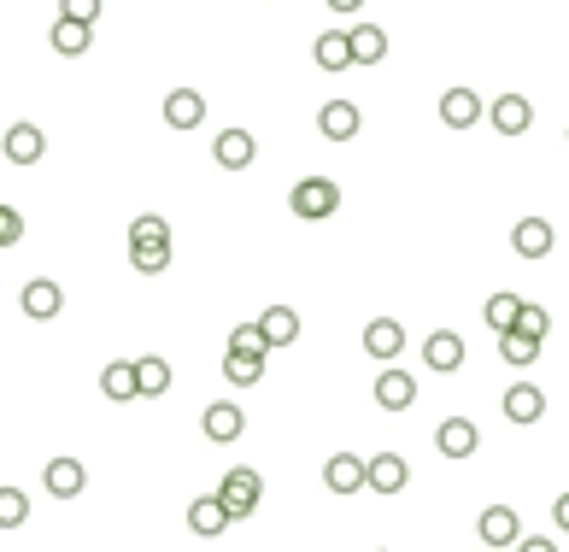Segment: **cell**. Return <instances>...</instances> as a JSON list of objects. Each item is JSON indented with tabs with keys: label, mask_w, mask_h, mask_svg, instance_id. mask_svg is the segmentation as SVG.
Instances as JSON below:
<instances>
[{
	"label": "cell",
	"mask_w": 569,
	"mask_h": 552,
	"mask_svg": "<svg viewBox=\"0 0 569 552\" xmlns=\"http://www.w3.org/2000/svg\"><path fill=\"white\" fill-rule=\"evenodd\" d=\"M0 153H7L12 165H36V159L48 153V136H41V124H12L7 141H0Z\"/></svg>",
	"instance_id": "12"
},
{
	"label": "cell",
	"mask_w": 569,
	"mask_h": 552,
	"mask_svg": "<svg viewBox=\"0 0 569 552\" xmlns=\"http://www.w3.org/2000/svg\"><path fill=\"white\" fill-rule=\"evenodd\" d=\"M253 153H258V141L246 136V129H224V136L212 141V159L224 171H246V165H253Z\"/></svg>",
	"instance_id": "17"
},
{
	"label": "cell",
	"mask_w": 569,
	"mask_h": 552,
	"mask_svg": "<svg viewBox=\"0 0 569 552\" xmlns=\"http://www.w3.org/2000/svg\"><path fill=\"white\" fill-rule=\"evenodd\" d=\"M288 212L305 217V224H324V217L341 212V188H334L329 177H300L294 188H288Z\"/></svg>",
	"instance_id": "1"
},
{
	"label": "cell",
	"mask_w": 569,
	"mask_h": 552,
	"mask_svg": "<svg viewBox=\"0 0 569 552\" xmlns=\"http://www.w3.org/2000/svg\"><path fill=\"white\" fill-rule=\"evenodd\" d=\"M229 523H236V517L224 512V500H217V493H200V500H188V529H194L200 541H217Z\"/></svg>",
	"instance_id": "9"
},
{
	"label": "cell",
	"mask_w": 569,
	"mask_h": 552,
	"mask_svg": "<svg viewBox=\"0 0 569 552\" xmlns=\"http://www.w3.org/2000/svg\"><path fill=\"white\" fill-rule=\"evenodd\" d=\"M534 353H540V341H529V336H517V329H510V336H500V359L510 371H522V365H534Z\"/></svg>",
	"instance_id": "31"
},
{
	"label": "cell",
	"mask_w": 569,
	"mask_h": 552,
	"mask_svg": "<svg viewBox=\"0 0 569 552\" xmlns=\"http://www.w3.org/2000/svg\"><path fill=\"white\" fill-rule=\"evenodd\" d=\"M317 129H324L329 141H353L358 136V106L353 100H329V106L317 112Z\"/></svg>",
	"instance_id": "23"
},
{
	"label": "cell",
	"mask_w": 569,
	"mask_h": 552,
	"mask_svg": "<svg viewBox=\"0 0 569 552\" xmlns=\"http://www.w3.org/2000/svg\"><path fill=\"white\" fill-rule=\"evenodd\" d=\"M481 118H488V106H481L476 89H446V95H441V124H446V129H470V124H481Z\"/></svg>",
	"instance_id": "11"
},
{
	"label": "cell",
	"mask_w": 569,
	"mask_h": 552,
	"mask_svg": "<svg viewBox=\"0 0 569 552\" xmlns=\"http://www.w3.org/2000/svg\"><path fill=\"white\" fill-rule=\"evenodd\" d=\"M200 429H206V441L229 447V441H241V435H246V412H241L236 400H217V405H206V417H200Z\"/></svg>",
	"instance_id": "5"
},
{
	"label": "cell",
	"mask_w": 569,
	"mask_h": 552,
	"mask_svg": "<svg viewBox=\"0 0 569 552\" xmlns=\"http://www.w3.org/2000/svg\"><path fill=\"white\" fill-rule=\"evenodd\" d=\"M505 417H510V424H540V417H546V394L529 388V382H517L505 394Z\"/></svg>",
	"instance_id": "24"
},
{
	"label": "cell",
	"mask_w": 569,
	"mask_h": 552,
	"mask_svg": "<svg viewBox=\"0 0 569 552\" xmlns=\"http://www.w3.org/2000/svg\"><path fill=\"white\" fill-rule=\"evenodd\" d=\"M312 60L324 71H346V65H353V53H346V30H324V36H317Z\"/></svg>",
	"instance_id": "28"
},
{
	"label": "cell",
	"mask_w": 569,
	"mask_h": 552,
	"mask_svg": "<svg viewBox=\"0 0 569 552\" xmlns=\"http://www.w3.org/2000/svg\"><path fill=\"white\" fill-rule=\"evenodd\" d=\"M552 523H558V529L569 535V493H558V500H552Z\"/></svg>",
	"instance_id": "39"
},
{
	"label": "cell",
	"mask_w": 569,
	"mask_h": 552,
	"mask_svg": "<svg viewBox=\"0 0 569 552\" xmlns=\"http://www.w3.org/2000/svg\"><path fill=\"white\" fill-rule=\"evenodd\" d=\"M258 336H265L270 353H276V347H294L300 341V312L294 306H270L265 317H258Z\"/></svg>",
	"instance_id": "20"
},
{
	"label": "cell",
	"mask_w": 569,
	"mask_h": 552,
	"mask_svg": "<svg viewBox=\"0 0 569 552\" xmlns=\"http://www.w3.org/2000/svg\"><path fill=\"white\" fill-rule=\"evenodd\" d=\"M488 118H493V129H500V136H522V129L534 124V106H529L522 95H500V100L488 106Z\"/></svg>",
	"instance_id": "16"
},
{
	"label": "cell",
	"mask_w": 569,
	"mask_h": 552,
	"mask_svg": "<svg viewBox=\"0 0 569 552\" xmlns=\"http://www.w3.org/2000/svg\"><path fill=\"white\" fill-rule=\"evenodd\" d=\"M229 359H270L265 336H258V324H236L229 329Z\"/></svg>",
	"instance_id": "29"
},
{
	"label": "cell",
	"mask_w": 569,
	"mask_h": 552,
	"mask_svg": "<svg viewBox=\"0 0 569 552\" xmlns=\"http://www.w3.org/2000/svg\"><path fill=\"white\" fill-rule=\"evenodd\" d=\"M141 247H170V224L159 212H141L129 224V253H141Z\"/></svg>",
	"instance_id": "27"
},
{
	"label": "cell",
	"mask_w": 569,
	"mask_h": 552,
	"mask_svg": "<svg viewBox=\"0 0 569 552\" xmlns=\"http://www.w3.org/2000/svg\"><path fill=\"white\" fill-rule=\"evenodd\" d=\"M18 306H24V317H36V324H53V317L65 312V288L48 283V276H36V283H24Z\"/></svg>",
	"instance_id": "3"
},
{
	"label": "cell",
	"mask_w": 569,
	"mask_h": 552,
	"mask_svg": "<svg viewBox=\"0 0 569 552\" xmlns=\"http://www.w3.org/2000/svg\"><path fill=\"white\" fill-rule=\"evenodd\" d=\"M405 482H412V464H405L400 453H376V459H364V488H376V493H400Z\"/></svg>",
	"instance_id": "6"
},
{
	"label": "cell",
	"mask_w": 569,
	"mask_h": 552,
	"mask_svg": "<svg viewBox=\"0 0 569 552\" xmlns=\"http://www.w3.org/2000/svg\"><path fill=\"white\" fill-rule=\"evenodd\" d=\"M346 53H353V65H382L388 60V30L382 24H353V30H346Z\"/></svg>",
	"instance_id": "13"
},
{
	"label": "cell",
	"mask_w": 569,
	"mask_h": 552,
	"mask_svg": "<svg viewBox=\"0 0 569 552\" xmlns=\"http://www.w3.org/2000/svg\"><path fill=\"white\" fill-rule=\"evenodd\" d=\"M258 493H265V482H258V471H246V464H236V471L217 482V500H224L229 517H253L258 512Z\"/></svg>",
	"instance_id": "2"
},
{
	"label": "cell",
	"mask_w": 569,
	"mask_h": 552,
	"mask_svg": "<svg viewBox=\"0 0 569 552\" xmlns=\"http://www.w3.org/2000/svg\"><path fill=\"white\" fill-rule=\"evenodd\" d=\"M100 394L106 400H136V359H112L100 371Z\"/></svg>",
	"instance_id": "25"
},
{
	"label": "cell",
	"mask_w": 569,
	"mask_h": 552,
	"mask_svg": "<svg viewBox=\"0 0 569 552\" xmlns=\"http://www.w3.org/2000/svg\"><path fill=\"white\" fill-rule=\"evenodd\" d=\"M89 48H94V30H89V24H71V18L53 24V53H65V60H83Z\"/></svg>",
	"instance_id": "26"
},
{
	"label": "cell",
	"mask_w": 569,
	"mask_h": 552,
	"mask_svg": "<svg viewBox=\"0 0 569 552\" xmlns=\"http://www.w3.org/2000/svg\"><path fill=\"white\" fill-rule=\"evenodd\" d=\"M517 552H558V541H546V535H522Z\"/></svg>",
	"instance_id": "38"
},
{
	"label": "cell",
	"mask_w": 569,
	"mask_h": 552,
	"mask_svg": "<svg viewBox=\"0 0 569 552\" xmlns=\"http://www.w3.org/2000/svg\"><path fill=\"white\" fill-rule=\"evenodd\" d=\"M324 488H329V493H358V488H364V459H358V453H329Z\"/></svg>",
	"instance_id": "19"
},
{
	"label": "cell",
	"mask_w": 569,
	"mask_h": 552,
	"mask_svg": "<svg viewBox=\"0 0 569 552\" xmlns=\"http://www.w3.org/2000/svg\"><path fill=\"white\" fill-rule=\"evenodd\" d=\"M546 329H552L546 306H529V300H522V312H517V336H529V341H546Z\"/></svg>",
	"instance_id": "34"
},
{
	"label": "cell",
	"mask_w": 569,
	"mask_h": 552,
	"mask_svg": "<svg viewBox=\"0 0 569 552\" xmlns=\"http://www.w3.org/2000/svg\"><path fill=\"white\" fill-rule=\"evenodd\" d=\"M400 347H405V329L393 317H370L364 324V353L370 359H400Z\"/></svg>",
	"instance_id": "22"
},
{
	"label": "cell",
	"mask_w": 569,
	"mask_h": 552,
	"mask_svg": "<svg viewBox=\"0 0 569 552\" xmlns=\"http://www.w3.org/2000/svg\"><path fill=\"white\" fill-rule=\"evenodd\" d=\"M83 482H89V471H83V459H71V453L41 464V488H48L53 500H77Z\"/></svg>",
	"instance_id": "4"
},
{
	"label": "cell",
	"mask_w": 569,
	"mask_h": 552,
	"mask_svg": "<svg viewBox=\"0 0 569 552\" xmlns=\"http://www.w3.org/2000/svg\"><path fill=\"white\" fill-rule=\"evenodd\" d=\"M376 552H388V547H376Z\"/></svg>",
	"instance_id": "41"
},
{
	"label": "cell",
	"mask_w": 569,
	"mask_h": 552,
	"mask_svg": "<svg viewBox=\"0 0 569 552\" xmlns=\"http://www.w3.org/2000/svg\"><path fill=\"white\" fill-rule=\"evenodd\" d=\"M434 447H441L446 459H470L481 447V429L470 424V417H446V424L434 429Z\"/></svg>",
	"instance_id": "14"
},
{
	"label": "cell",
	"mask_w": 569,
	"mask_h": 552,
	"mask_svg": "<svg viewBox=\"0 0 569 552\" xmlns=\"http://www.w3.org/2000/svg\"><path fill=\"white\" fill-rule=\"evenodd\" d=\"M165 124H170V129H200V124H206V95L170 89V95H165Z\"/></svg>",
	"instance_id": "15"
},
{
	"label": "cell",
	"mask_w": 569,
	"mask_h": 552,
	"mask_svg": "<svg viewBox=\"0 0 569 552\" xmlns=\"http://www.w3.org/2000/svg\"><path fill=\"white\" fill-rule=\"evenodd\" d=\"M552 241H558V236H552L546 217H517V229H510V253H517V259H546Z\"/></svg>",
	"instance_id": "10"
},
{
	"label": "cell",
	"mask_w": 569,
	"mask_h": 552,
	"mask_svg": "<svg viewBox=\"0 0 569 552\" xmlns=\"http://www.w3.org/2000/svg\"><path fill=\"white\" fill-rule=\"evenodd\" d=\"M24 241V217L18 206H0V247H18Z\"/></svg>",
	"instance_id": "37"
},
{
	"label": "cell",
	"mask_w": 569,
	"mask_h": 552,
	"mask_svg": "<svg viewBox=\"0 0 569 552\" xmlns=\"http://www.w3.org/2000/svg\"><path fill=\"white\" fill-rule=\"evenodd\" d=\"M517 312H522V300H517V294H493V300H488V312H481V317H488V329H500V336H510V329H517Z\"/></svg>",
	"instance_id": "30"
},
{
	"label": "cell",
	"mask_w": 569,
	"mask_h": 552,
	"mask_svg": "<svg viewBox=\"0 0 569 552\" xmlns=\"http://www.w3.org/2000/svg\"><path fill=\"white\" fill-rule=\"evenodd\" d=\"M376 405H382V412H405V405H417V376L388 365L382 376H376Z\"/></svg>",
	"instance_id": "8"
},
{
	"label": "cell",
	"mask_w": 569,
	"mask_h": 552,
	"mask_svg": "<svg viewBox=\"0 0 569 552\" xmlns=\"http://www.w3.org/2000/svg\"><path fill=\"white\" fill-rule=\"evenodd\" d=\"M30 523V500L18 488H0V529H24Z\"/></svg>",
	"instance_id": "33"
},
{
	"label": "cell",
	"mask_w": 569,
	"mask_h": 552,
	"mask_svg": "<svg viewBox=\"0 0 569 552\" xmlns=\"http://www.w3.org/2000/svg\"><path fill=\"white\" fill-rule=\"evenodd\" d=\"M224 376L229 388H258L265 382V359H224Z\"/></svg>",
	"instance_id": "32"
},
{
	"label": "cell",
	"mask_w": 569,
	"mask_h": 552,
	"mask_svg": "<svg viewBox=\"0 0 569 552\" xmlns=\"http://www.w3.org/2000/svg\"><path fill=\"white\" fill-rule=\"evenodd\" d=\"M60 18H71V24H100V0H60Z\"/></svg>",
	"instance_id": "36"
},
{
	"label": "cell",
	"mask_w": 569,
	"mask_h": 552,
	"mask_svg": "<svg viewBox=\"0 0 569 552\" xmlns=\"http://www.w3.org/2000/svg\"><path fill=\"white\" fill-rule=\"evenodd\" d=\"M422 365H429V371H441V376H452V371L464 365V341L452 336V329H434V336L422 341Z\"/></svg>",
	"instance_id": "18"
},
{
	"label": "cell",
	"mask_w": 569,
	"mask_h": 552,
	"mask_svg": "<svg viewBox=\"0 0 569 552\" xmlns=\"http://www.w3.org/2000/svg\"><path fill=\"white\" fill-rule=\"evenodd\" d=\"M159 394H170V359L141 353L136 359V400H159Z\"/></svg>",
	"instance_id": "21"
},
{
	"label": "cell",
	"mask_w": 569,
	"mask_h": 552,
	"mask_svg": "<svg viewBox=\"0 0 569 552\" xmlns=\"http://www.w3.org/2000/svg\"><path fill=\"white\" fill-rule=\"evenodd\" d=\"M129 265H136L141 276H159L170 265V247H141V253H129Z\"/></svg>",
	"instance_id": "35"
},
{
	"label": "cell",
	"mask_w": 569,
	"mask_h": 552,
	"mask_svg": "<svg viewBox=\"0 0 569 552\" xmlns=\"http://www.w3.org/2000/svg\"><path fill=\"white\" fill-rule=\"evenodd\" d=\"M476 535H481V547H517L522 541V523L510 505H488V512L476 517Z\"/></svg>",
	"instance_id": "7"
},
{
	"label": "cell",
	"mask_w": 569,
	"mask_h": 552,
	"mask_svg": "<svg viewBox=\"0 0 569 552\" xmlns=\"http://www.w3.org/2000/svg\"><path fill=\"white\" fill-rule=\"evenodd\" d=\"M324 7H329V12H358L364 0H324Z\"/></svg>",
	"instance_id": "40"
}]
</instances>
